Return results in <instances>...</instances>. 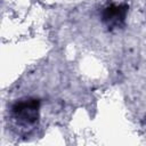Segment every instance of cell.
Instances as JSON below:
<instances>
[{
    "label": "cell",
    "instance_id": "obj_1",
    "mask_svg": "<svg viewBox=\"0 0 146 146\" xmlns=\"http://www.w3.org/2000/svg\"><path fill=\"white\" fill-rule=\"evenodd\" d=\"M11 115L17 123L23 125L36 123L40 115V100L31 97L16 100L11 106Z\"/></svg>",
    "mask_w": 146,
    "mask_h": 146
},
{
    "label": "cell",
    "instance_id": "obj_2",
    "mask_svg": "<svg viewBox=\"0 0 146 146\" xmlns=\"http://www.w3.org/2000/svg\"><path fill=\"white\" fill-rule=\"evenodd\" d=\"M129 7L127 5H110L106 8H104L102 18L104 24L108 29H116L121 27L127 17Z\"/></svg>",
    "mask_w": 146,
    "mask_h": 146
}]
</instances>
